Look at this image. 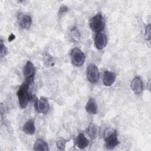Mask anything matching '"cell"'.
Listing matches in <instances>:
<instances>
[{"mask_svg": "<svg viewBox=\"0 0 151 151\" xmlns=\"http://www.w3.org/2000/svg\"><path fill=\"white\" fill-rule=\"evenodd\" d=\"M32 82V81L25 80V81L19 87L18 92L17 96L18 99L19 105L21 108L25 109L30 100V93L29 90V86Z\"/></svg>", "mask_w": 151, "mask_h": 151, "instance_id": "6da1fadb", "label": "cell"}, {"mask_svg": "<svg viewBox=\"0 0 151 151\" xmlns=\"http://www.w3.org/2000/svg\"><path fill=\"white\" fill-rule=\"evenodd\" d=\"M104 140L108 149H113L119 144L117 132L111 128H107L104 133Z\"/></svg>", "mask_w": 151, "mask_h": 151, "instance_id": "7a4b0ae2", "label": "cell"}, {"mask_svg": "<svg viewBox=\"0 0 151 151\" xmlns=\"http://www.w3.org/2000/svg\"><path fill=\"white\" fill-rule=\"evenodd\" d=\"M70 57L72 63L77 67L82 66L84 63L85 55L83 52L78 48L75 47L71 50Z\"/></svg>", "mask_w": 151, "mask_h": 151, "instance_id": "3957f363", "label": "cell"}, {"mask_svg": "<svg viewBox=\"0 0 151 151\" xmlns=\"http://www.w3.org/2000/svg\"><path fill=\"white\" fill-rule=\"evenodd\" d=\"M90 25L91 30L94 32H101L105 26L104 19L101 14H97L92 18Z\"/></svg>", "mask_w": 151, "mask_h": 151, "instance_id": "277c9868", "label": "cell"}, {"mask_svg": "<svg viewBox=\"0 0 151 151\" xmlns=\"http://www.w3.org/2000/svg\"><path fill=\"white\" fill-rule=\"evenodd\" d=\"M100 73L98 67L94 64H90L87 68V77L89 82L96 83L99 78Z\"/></svg>", "mask_w": 151, "mask_h": 151, "instance_id": "5b68a950", "label": "cell"}, {"mask_svg": "<svg viewBox=\"0 0 151 151\" xmlns=\"http://www.w3.org/2000/svg\"><path fill=\"white\" fill-rule=\"evenodd\" d=\"M35 71V68L34 64L29 61H27L25 64L22 70L23 75L25 77V80L33 81Z\"/></svg>", "mask_w": 151, "mask_h": 151, "instance_id": "8992f818", "label": "cell"}, {"mask_svg": "<svg viewBox=\"0 0 151 151\" xmlns=\"http://www.w3.org/2000/svg\"><path fill=\"white\" fill-rule=\"evenodd\" d=\"M35 108L37 111L40 113H45L49 109V104L48 101L44 98L37 99L35 102Z\"/></svg>", "mask_w": 151, "mask_h": 151, "instance_id": "52a82bcc", "label": "cell"}, {"mask_svg": "<svg viewBox=\"0 0 151 151\" xmlns=\"http://www.w3.org/2000/svg\"><path fill=\"white\" fill-rule=\"evenodd\" d=\"M94 41L95 46L97 49H103L107 44V37L106 34L103 32L97 33L94 37Z\"/></svg>", "mask_w": 151, "mask_h": 151, "instance_id": "ba28073f", "label": "cell"}, {"mask_svg": "<svg viewBox=\"0 0 151 151\" xmlns=\"http://www.w3.org/2000/svg\"><path fill=\"white\" fill-rule=\"evenodd\" d=\"M18 23L22 28L28 29L31 26L32 19L28 15L20 14L18 17Z\"/></svg>", "mask_w": 151, "mask_h": 151, "instance_id": "9c48e42d", "label": "cell"}, {"mask_svg": "<svg viewBox=\"0 0 151 151\" xmlns=\"http://www.w3.org/2000/svg\"><path fill=\"white\" fill-rule=\"evenodd\" d=\"M116 74L110 71H106L103 77V82L106 86H111L116 81Z\"/></svg>", "mask_w": 151, "mask_h": 151, "instance_id": "30bf717a", "label": "cell"}, {"mask_svg": "<svg viewBox=\"0 0 151 151\" xmlns=\"http://www.w3.org/2000/svg\"><path fill=\"white\" fill-rule=\"evenodd\" d=\"M130 87L132 91L136 94H140L143 90V82L140 77H136L132 81Z\"/></svg>", "mask_w": 151, "mask_h": 151, "instance_id": "8fae6325", "label": "cell"}, {"mask_svg": "<svg viewBox=\"0 0 151 151\" xmlns=\"http://www.w3.org/2000/svg\"><path fill=\"white\" fill-rule=\"evenodd\" d=\"M76 142L77 147L80 149H83L87 147L89 145L88 140L83 133L78 134L77 136Z\"/></svg>", "mask_w": 151, "mask_h": 151, "instance_id": "7c38bea8", "label": "cell"}, {"mask_svg": "<svg viewBox=\"0 0 151 151\" xmlns=\"http://www.w3.org/2000/svg\"><path fill=\"white\" fill-rule=\"evenodd\" d=\"M86 110L88 114H95L97 113V105L93 98H90L86 106Z\"/></svg>", "mask_w": 151, "mask_h": 151, "instance_id": "4fadbf2b", "label": "cell"}, {"mask_svg": "<svg viewBox=\"0 0 151 151\" xmlns=\"http://www.w3.org/2000/svg\"><path fill=\"white\" fill-rule=\"evenodd\" d=\"M88 134L91 139H96L99 134V128L98 126L93 123L90 124L88 127Z\"/></svg>", "mask_w": 151, "mask_h": 151, "instance_id": "5bb4252c", "label": "cell"}, {"mask_svg": "<svg viewBox=\"0 0 151 151\" xmlns=\"http://www.w3.org/2000/svg\"><path fill=\"white\" fill-rule=\"evenodd\" d=\"M23 131L25 133L31 135L33 134L35 130V127L34 125V122L32 119L27 120L23 126Z\"/></svg>", "mask_w": 151, "mask_h": 151, "instance_id": "9a60e30c", "label": "cell"}, {"mask_svg": "<svg viewBox=\"0 0 151 151\" xmlns=\"http://www.w3.org/2000/svg\"><path fill=\"white\" fill-rule=\"evenodd\" d=\"M34 150L36 151H47L48 150L47 143L42 139H38L34 144Z\"/></svg>", "mask_w": 151, "mask_h": 151, "instance_id": "2e32d148", "label": "cell"}, {"mask_svg": "<svg viewBox=\"0 0 151 151\" xmlns=\"http://www.w3.org/2000/svg\"><path fill=\"white\" fill-rule=\"evenodd\" d=\"M71 37L75 41H78L80 37V33L76 27H73L71 30Z\"/></svg>", "mask_w": 151, "mask_h": 151, "instance_id": "e0dca14e", "label": "cell"}, {"mask_svg": "<svg viewBox=\"0 0 151 151\" xmlns=\"http://www.w3.org/2000/svg\"><path fill=\"white\" fill-rule=\"evenodd\" d=\"M66 142L64 139H60L57 141L56 145L60 150H64L65 147Z\"/></svg>", "mask_w": 151, "mask_h": 151, "instance_id": "ac0fdd59", "label": "cell"}, {"mask_svg": "<svg viewBox=\"0 0 151 151\" xmlns=\"http://www.w3.org/2000/svg\"><path fill=\"white\" fill-rule=\"evenodd\" d=\"M0 43H1V58H2L3 57H4V56L6 54V50L5 44H4V42L2 40H1Z\"/></svg>", "mask_w": 151, "mask_h": 151, "instance_id": "d6986e66", "label": "cell"}, {"mask_svg": "<svg viewBox=\"0 0 151 151\" xmlns=\"http://www.w3.org/2000/svg\"><path fill=\"white\" fill-rule=\"evenodd\" d=\"M53 62V60L51 56L48 55H46L45 56V59H44V63H47L46 64V67H48L50 65H52L53 64L52 63Z\"/></svg>", "mask_w": 151, "mask_h": 151, "instance_id": "ffe728a7", "label": "cell"}, {"mask_svg": "<svg viewBox=\"0 0 151 151\" xmlns=\"http://www.w3.org/2000/svg\"><path fill=\"white\" fill-rule=\"evenodd\" d=\"M145 37L146 40H149L150 38V24H149L146 28Z\"/></svg>", "mask_w": 151, "mask_h": 151, "instance_id": "44dd1931", "label": "cell"}, {"mask_svg": "<svg viewBox=\"0 0 151 151\" xmlns=\"http://www.w3.org/2000/svg\"><path fill=\"white\" fill-rule=\"evenodd\" d=\"M68 11V8L66 6L63 5L60 8L59 11H58V15L60 16L64 15L65 13H66Z\"/></svg>", "mask_w": 151, "mask_h": 151, "instance_id": "7402d4cb", "label": "cell"}, {"mask_svg": "<svg viewBox=\"0 0 151 151\" xmlns=\"http://www.w3.org/2000/svg\"><path fill=\"white\" fill-rule=\"evenodd\" d=\"M15 35H14V34H11L10 35H9V38H8V41H12L13 40H14L15 39Z\"/></svg>", "mask_w": 151, "mask_h": 151, "instance_id": "603a6c76", "label": "cell"}]
</instances>
